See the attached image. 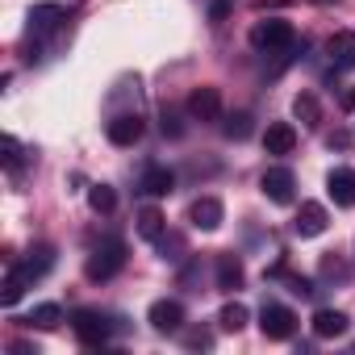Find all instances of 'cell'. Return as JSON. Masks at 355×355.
I'll return each mask as SVG.
<instances>
[{
	"instance_id": "d6986e66",
	"label": "cell",
	"mask_w": 355,
	"mask_h": 355,
	"mask_svg": "<svg viewBox=\"0 0 355 355\" xmlns=\"http://www.w3.org/2000/svg\"><path fill=\"white\" fill-rule=\"evenodd\" d=\"M146 197H167L171 189H175V175L167 171V167H146L142 171V184H138Z\"/></svg>"
},
{
	"instance_id": "83f0119b",
	"label": "cell",
	"mask_w": 355,
	"mask_h": 355,
	"mask_svg": "<svg viewBox=\"0 0 355 355\" xmlns=\"http://www.w3.org/2000/svg\"><path fill=\"white\" fill-rule=\"evenodd\" d=\"M184 347H189V351H209V347H214V334H209V330H189V334H184Z\"/></svg>"
},
{
	"instance_id": "30bf717a",
	"label": "cell",
	"mask_w": 355,
	"mask_h": 355,
	"mask_svg": "<svg viewBox=\"0 0 355 355\" xmlns=\"http://www.w3.org/2000/svg\"><path fill=\"white\" fill-rule=\"evenodd\" d=\"M189 222H193L197 230H218V226L226 222V209H222L218 197H197V201L189 205Z\"/></svg>"
},
{
	"instance_id": "7a4b0ae2",
	"label": "cell",
	"mask_w": 355,
	"mask_h": 355,
	"mask_svg": "<svg viewBox=\"0 0 355 355\" xmlns=\"http://www.w3.org/2000/svg\"><path fill=\"white\" fill-rule=\"evenodd\" d=\"M251 46H255V51H268V55L288 51V46H293V26L280 21V17L255 21V26H251Z\"/></svg>"
},
{
	"instance_id": "484cf974",
	"label": "cell",
	"mask_w": 355,
	"mask_h": 355,
	"mask_svg": "<svg viewBox=\"0 0 355 355\" xmlns=\"http://www.w3.org/2000/svg\"><path fill=\"white\" fill-rule=\"evenodd\" d=\"M222 134L234 138V142H243V138L251 134V113H230V117L222 121Z\"/></svg>"
},
{
	"instance_id": "ffe728a7",
	"label": "cell",
	"mask_w": 355,
	"mask_h": 355,
	"mask_svg": "<svg viewBox=\"0 0 355 355\" xmlns=\"http://www.w3.org/2000/svg\"><path fill=\"white\" fill-rule=\"evenodd\" d=\"M134 222H138V234H142L146 243H159V239L167 234V222H163V214H159L155 205L138 209V218H134Z\"/></svg>"
},
{
	"instance_id": "d4e9b609",
	"label": "cell",
	"mask_w": 355,
	"mask_h": 355,
	"mask_svg": "<svg viewBox=\"0 0 355 355\" xmlns=\"http://www.w3.org/2000/svg\"><path fill=\"white\" fill-rule=\"evenodd\" d=\"M88 205H92V214H113L117 193H113L109 184H92V189H88Z\"/></svg>"
},
{
	"instance_id": "7402d4cb",
	"label": "cell",
	"mask_w": 355,
	"mask_h": 355,
	"mask_svg": "<svg viewBox=\"0 0 355 355\" xmlns=\"http://www.w3.org/2000/svg\"><path fill=\"white\" fill-rule=\"evenodd\" d=\"M51 263H55V247H46V243H42V247H34V251L21 259V268L30 272V280H42V276L51 272Z\"/></svg>"
},
{
	"instance_id": "3957f363",
	"label": "cell",
	"mask_w": 355,
	"mask_h": 355,
	"mask_svg": "<svg viewBox=\"0 0 355 355\" xmlns=\"http://www.w3.org/2000/svg\"><path fill=\"white\" fill-rule=\"evenodd\" d=\"M71 330H76V338H80L84 347H105L113 326H109V318L96 313V309H76V313H71Z\"/></svg>"
},
{
	"instance_id": "4fadbf2b",
	"label": "cell",
	"mask_w": 355,
	"mask_h": 355,
	"mask_svg": "<svg viewBox=\"0 0 355 355\" xmlns=\"http://www.w3.org/2000/svg\"><path fill=\"white\" fill-rule=\"evenodd\" d=\"M326 55H330V63H334L338 71H351V67H355V30H338V34H330Z\"/></svg>"
},
{
	"instance_id": "8fae6325",
	"label": "cell",
	"mask_w": 355,
	"mask_h": 355,
	"mask_svg": "<svg viewBox=\"0 0 355 355\" xmlns=\"http://www.w3.org/2000/svg\"><path fill=\"white\" fill-rule=\"evenodd\" d=\"M67 21V5H59V0H51V5H34L30 9V30L42 38V34H55L59 26Z\"/></svg>"
},
{
	"instance_id": "4316f807",
	"label": "cell",
	"mask_w": 355,
	"mask_h": 355,
	"mask_svg": "<svg viewBox=\"0 0 355 355\" xmlns=\"http://www.w3.org/2000/svg\"><path fill=\"white\" fill-rule=\"evenodd\" d=\"M155 247H159V251H163V259H171V263H175V259H184V255H180V251H184V243L175 239V234H163Z\"/></svg>"
},
{
	"instance_id": "1f68e13d",
	"label": "cell",
	"mask_w": 355,
	"mask_h": 355,
	"mask_svg": "<svg viewBox=\"0 0 355 355\" xmlns=\"http://www.w3.org/2000/svg\"><path fill=\"white\" fill-rule=\"evenodd\" d=\"M209 17H214V21H222V17H226V0H218V5L209 9Z\"/></svg>"
},
{
	"instance_id": "8992f818",
	"label": "cell",
	"mask_w": 355,
	"mask_h": 355,
	"mask_svg": "<svg viewBox=\"0 0 355 355\" xmlns=\"http://www.w3.org/2000/svg\"><path fill=\"white\" fill-rule=\"evenodd\" d=\"M189 117H197V121H218V117H222V92L209 88V84L193 88V92H189Z\"/></svg>"
},
{
	"instance_id": "ba28073f",
	"label": "cell",
	"mask_w": 355,
	"mask_h": 355,
	"mask_svg": "<svg viewBox=\"0 0 355 355\" xmlns=\"http://www.w3.org/2000/svg\"><path fill=\"white\" fill-rule=\"evenodd\" d=\"M326 193L338 209H351L355 205V167H334L326 175Z\"/></svg>"
},
{
	"instance_id": "cb8c5ba5",
	"label": "cell",
	"mask_w": 355,
	"mask_h": 355,
	"mask_svg": "<svg viewBox=\"0 0 355 355\" xmlns=\"http://www.w3.org/2000/svg\"><path fill=\"white\" fill-rule=\"evenodd\" d=\"M0 150H5V155H0V159H5V171H9V175H21V163H26L21 142H17L13 134H5V138H0Z\"/></svg>"
},
{
	"instance_id": "52a82bcc",
	"label": "cell",
	"mask_w": 355,
	"mask_h": 355,
	"mask_svg": "<svg viewBox=\"0 0 355 355\" xmlns=\"http://www.w3.org/2000/svg\"><path fill=\"white\" fill-rule=\"evenodd\" d=\"M146 322L159 330V334H175V330H184V305L180 301H155Z\"/></svg>"
},
{
	"instance_id": "5bb4252c",
	"label": "cell",
	"mask_w": 355,
	"mask_h": 355,
	"mask_svg": "<svg viewBox=\"0 0 355 355\" xmlns=\"http://www.w3.org/2000/svg\"><path fill=\"white\" fill-rule=\"evenodd\" d=\"M34 280H30V272L21 268V263H9V272H5V284H0V305L5 309H13L21 297H26V288H30Z\"/></svg>"
},
{
	"instance_id": "f546056e",
	"label": "cell",
	"mask_w": 355,
	"mask_h": 355,
	"mask_svg": "<svg viewBox=\"0 0 355 355\" xmlns=\"http://www.w3.org/2000/svg\"><path fill=\"white\" fill-rule=\"evenodd\" d=\"M288 293H297V297H313L318 288H313V280H305V276H288Z\"/></svg>"
},
{
	"instance_id": "603a6c76",
	"label": "cell",
	"mask_w": 355,
	"mask_h": 355,
	"mask_svg": "<svg viewBox=\"0 0 355 355\" xmlns=\"http://www.w3.org/2000/svg\"><path fill=\"white\" fill-rule=\"evenodd\" d=\"M63 322V309L55 305V301H42V305H34V313L26 318V326L30 330H55Z\"/></svg>"
},
{
	"instance_id": "836d02e7",
	"label": "cell",
	"mask_w": 355,
	"mask_h": 355,
	"mask_svg": "<svg viewBox=\"0 0 355 355\" xmlns=\"http://www.w3.org/2000/svg\"><path fill=\"white\" fill-rule=\"evenodd\" d=\"M313 5H338V0H313Z\"/></svg>"
},
{
	"instance_id": "f1b7e54d",
	"label": "cell",
	"mask_w": 355,
	"mask_h": 355,
	"mask_svg": "<svg viewBox=\"0 0 355 355\" xmlns=\"http://www.w3.org/2000/svg\"><path fill=\"white\" fill-rule=\"evenodd\" d=\"M159 130H163L167 138H180V134H184V125H180V117H175L171 109H163V117H159Z\"/></svg>"
},
{
	"instance_id": "d6a6232c",
	"label": "cell",
	"mask_w": 355,
	"mask_h": 355,
	"mask_svg": "<svg viewBox=\"0 0 355 355\" xmlns=\"http://www.w3.org/2000/svg\"><path fill=\"white\" fill-rule=\"evenodd\" d=\"M347 109H355V92H351V96H347Z\"/></svg>"
},
{
	"instance_id": "7c38bea8",
	"label": "cell",
	"mask_w": 355,
	"mask_h": 355,
	"mask_svg": "<svg viewBox=\"0 0 355 355\" xmlns=\"http://www.w3.org/2000/svg\"><path fill=\"white\" fill-rule=\"evenodd\" d=\"M142 130H146V121H142L138 113H117V117L109 121V142H113V146H134V142L142 138Z\"/></svg>"
},
{
	"instance_id": "2e32d148",
	"label": "cell",
	"mask_w": 355,
	"mask_h": 355,
	"mask_svg": "<svg viewBox=\"0 0 355 355\" xmlns=\"http://www.w3.org/2000/svg\"><path fill=\"white\" fill-rule=\"evenodd\" d=\"M243 280H247L243 259H239L234 251L218 255V288H222V293H234V288H243Z\"/></svg>"
},
{
	"instance_id": "9c48e42d",
	"label": "cell",
	"mask_w": 355,
	"mask_h": 355,
	"mask_svg": "<svg viewBox=\"0 0 355 355\" xmlns=\"http://www.w3.org/2000/svg\"><path fill=\"white\" fill-rule=\"evenodd\" d=\"M326 226H330V218H326V205H318V201H305L293 218V230L301 239H318V234H326Z\"/></svg>"
},
{
	"instance_id": "277c9868",
	"label": "cell",
	"mask_w": 355,
	"mask_h": 355,
	"mask_svg": "<svg viewBox=\"0 0 355 355\" xmlns=\"http://www.w3.org/2000/svg\"><path fill=\"white\" fill-rule=\"evenodd\" d=\"M259 330H263V338H276V343H284V338H293V330H297V318H293V309L288 305H263L259 309Z\"/></svg>"
},
{
	"instance_id": "e0dca14e",
	"label": "cell",
	"mask_w": 355,
	"mask_h": 355,
	"mask_svg": "<svg viewBox=\"0 0 355 355\" xmlns=\"http://www.w3.org/2000/svg\"><path fill=\"white\" fill-rule=\"evenodd\" d=\"M309 326H313V334H318V338H338V334H347L351 318H347L343 309H318Z\"/></svg>"
},
{
	"instance_id": "6da1fadb",
	"label": "cell",
	"mask_w": 355,
	"mask_h": 355,
	"mask_svg": "<svg viewBox=\"0 0 355 355\" xmlns=\"http://www.w3.org/2000/svg\"><path fill=\"white\" fill-rule=\"evenodd\" d=\"M121 268H125V243H121V239H105L101 247H92V255H88V263H84V276H88L92 284H105V280H113Z\"/></svg>"
},
{
	"instance_id": "4dcf8cb0",
	"label": "cell",
	"mask_w": 355,
	"mask_h": 355,
	"mask_svg": "<svg viewBox=\"0 0 355 355\" xmlns=\"http://www.w3.org/2000/svg\"><path fill=\"white\" fill-rule=\"evenodd\" d=\"M326 146H330V150H347V146H351V134H347V130H334V134L326 138Z\"/></svg>"
},
{
	"instance_id": "ac0fdd59",
	"label": "cell",
	"mask_w": 355,
	"mask_h": 355,
	"mask_svg": "<svg viewBox=\"0 0 355 355\" xmlns=\"http://www.w3.org/2000/svg\"><path fill=\"white\" fill-rule=\"evenodd\" d=\"M293 117H297L305 130H318V125H322V105H318V96H313V92H297V96H293Z\"/></svg>"
},
{
	"instance_id": "5b68a950",
	"label": "cell",
	"mask_w": 355,
	"mask_h": 355,
	"mask_svg": "<svg viewBox=\"0 0 355 355\" xmlns=\"http://www.w3.org/2000/svg\"><path fill=\"white\" fill-rule=\"evenodd\" d=\"M259 189H263L268 201H276V205H293V197H297V175H293L288 167H268V171H263V180H259Z\"/></svg>"
},
{
	"instance_id": "44dd1931",
	"label": "cell",
	"mask_w": 355,
	"mask_h": 355,
	"mask_svg": "<svg viewBox=\"0 0 355 355\" xmlns=\"http://www.w3.org/2000/svg\"><path fill=\"white\" fill-rule=\"evenodd\" d=\"M247 322H251V309H247L243 301H226V305H222V313H218V326H222L226 334H239Z\"/></svg>"
},
{
	"instance_id": "9a60e30c",
	"label": "cell",
	"mask_w": 355,
	"mask_h": 355,
	"mask_svg": "<svg viewBox=\"0 0 355 355\" xmlns=\"http://www.w3.org/2000/svg\"><path fill=\"white\" fill-rule=\"evenodd\" d=\"M293 146H297V130L288 121H272L263 134V150L268 155H293Z\"/></svg>"
}]
</instances>
